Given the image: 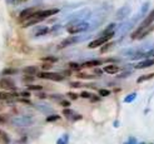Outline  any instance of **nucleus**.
<instances>
[{
	"mask_svg": "<svg viewBox=\"0 0 154 144\" xmlns=\"http://www.w3.org/2000/svg\"><path fill=\"white\" fill-rule=\"evenodd\" d=\"M94 71H95V73H97L98 75H102V73H103V70L99 69V68H97V66H95V70H94Z\"/></svg>",
	"mask_w": 154,
	"mask_h": 144,
	"instance_id": "44",
	"label": "nucleus"
},
{
	"mask_svg": "<svg viewBox=\"0 0 154 144\" xmlns=\"http://www.w3.org/2000/svg\"><path fill=\"white\" fill-rule=\"evenodd\" d=\"M66 95L70 98V100H77L79 98V95L77 94V93H73V92H68L66 93Z\"/></svg>",
	"mask_w": 154,
	"mask_h": 144,
	"instance_id": "31",
	"label": "nucleus"
},
{
	"mask_svg": "<svg viewBox=\"0 0 154 144\" xmlns=\"http://www.w3.org/2000/svg\"><path fill=\"white\" fill-rule=\"evenodd\" d=\"M124 144H138V142H137V139H135L134 137H130Z\"/></svg>",
	"mask_w": 154,
	"mask_h": 144,
	"instance_id": "36",
	"label": "nucleus"
},
{
	"mask_svg": "<svg viewBox=\"0 0 154 144\" xmlns=\"http://www.w3.org/2000/svg\"><path fill=\"white\" fill-rule=\"evenodd\" d=\"M128 75H130V71H127V73H122V74H119V77H118V78H127Z\"/></svg>",
	"mask_w": 154,
	"mask_h": 144,
	"instance_id": "43",
	"label": "nucleus"
},
{
	"mask_svg": "<svg viewBox=\"0 0 154 144\" xmlns=\"http://www.w3.org/2000/svg\"><path fill=\"white\" fill-rule=\"evenodd\" d=\"M113 36H114V33L108 34V35H102L100 38H98V39H95V40H93V41H90L89 45H88V48H89V49H94V48H98V46H102L104 43L109 41Z\"/></svg>",
	"mask_w": 154,
	"mask_h": 144,
	"instance_id": "4",
	"label": "nucleus"
},
{
	"mask_svg": "<svg viewBox=\"0 0 154 144\" xmlns=\"http://www.w3.org/2000/svg\"><path fill=\"white\" fill-rule=\"evenodd\" d=\"M59 103H60L61 107H64V108H69V107H70V101H69V100H64V99H61V100L59 101Z\"/></svg>",
	"mask_w": 154,
	"mask_h": 144,
	"instance_id": "34",
	"label": "nucleus"
},
{
	"mask_svg": "<svg viewBox=\"0 0 154 144\" xmlns=\"http://www.w3.org/2000/svg\"><path fill=\"white\" fill-rule=\"evenodd\" d=\"M154 30V25H147V27H139L137 30L132 34V39H143L147 35H149Z\"/></svg>",
	"mask_w": 154,
	"mask_h": 144,
	"instance_id": "2",
	"label": "nucleus"
},
{
	"mask_svg": "<svg viewBox=\"0 0 154 144\" xmlns=\"http://www.w3.org/2000/svg\"><path fill=\"white\" fill-rule=\"evenodd\" d=\"M118 125H119V122L115 120V122H114V127H118Z\"/></svg>",
	"mask_w": 154,
	"mask_h": 144,
	"instance_id": "48",
	"label": "nucleus"
},
{
	"mask_svg": "<svg viewBox=\"0 0 154 144\" xmlns=\"http://www.w3.org/2000/svg\"><path fill=\"white\" fill-rule=\"evenodd\" d=\"M43 62H48V63H55L58 62V58L56 57H45V58H41Z\"/></svg>",
	"mask_w": 154,
	"mask_h": 144,
	"instance_id": "28",
	"label": "nucleus"
},
{
	"mask_svg": "<svg viewBox=\"0 0 154 144\" xmlns=\"http://www.w3.org/2000/svg\"><path fill=\"white\" fill-rule=\"evenodd\" d=\"M90 101H99V100H100V96H97V95H93V94H91V96H90Z\"/></svg>",
	"mask_w": 154,
	"mask_h": 144,
	"instance_id": "41",
	"label": "nucleus"
},
{
	"mask_svg": "<svg viewBox=\"0 0 154 144\" xmlns=\"http://www.w3.org/2000/svg\"><path fill=\"white\" fill-rule=\"evenodd\" d=\"M38 68L34 66V65H30V66H26V68H24V73L25 74H29V75H35V74H38Z\"/></svg>",
	"mask_w": 154,
	"mask_h": 144,
	"instance_id": "16",
	"label": "nucleus"
},
{
	"mask_svg": "<svg viewBox=\"0 0 154 144\" xmlns=\"http://www.w3.org/2000/svg\"><path fill=\"white\" fill-rule=\"evenodd\" d=\"M148 8H149V3H144L143 6H141V10H140V15L145 14V13L148 11Z\"/></svg>",
	"mask_w": 154,
	"mask_h": 144,
	"instance_id": "33",
	"label": "nucleus"
},
{
	"mask_svg": "<svg viewBox=\"0 0 154 144\" xmlns=\"http://www.w3.org/2000/svg\"><path fill=\"white\" fill-rule=\"evenodd\" d=\"M19 95H20V96H23V98H30V92H29V90H26V92H22Z\"/></svg>",
	"mask_w": 154,
	"mask_h": 144,
	"instance_id": "38",
	"label": "nucleus"
},
{
	"mask_svg": "<svg viewBox=\"0 0 154 144\" xmlns=\"http://www.w3.org/2000/svg\"><path fill=\"white\" fill-rule=\"evenodd\" d=\"M35 11H36L35 8H28V9L23 10L22 13H20V15H19V20H20V22H24V20L30 19L31 16L35 14Z\"/></svg>",
	"mask_w": 154,
	"mask_h": 144,
	"instance_id": "7",
	"label": "nucleus"
},
{
	"mask_svg": "<svg viewBox=\"0 0 154 144\" xmlns=\"http://www.w3.org/2000/svg\"><path fill=\"white\" fill-rule=\"evenodd\" d=\"M0 142H1L3 144H9V142H10V139H9V137H8V134L4 133V132H1V130H0Z\"/></svg>",
	"mask_w": 154,
	"mask_h": 144,
	"instance_id": "20",
	"label": "nucleus"
},
{
	"mask_svg": "<svg viewBox=\"0 0 154 144\" xmlns=\"http://www.w3.org/2000/svg\"><path fill=\"white\" fill-rule=\"evenodd\" d=\"M24 82H33V80H34V77H33V75H29V74H26V77H24Z\"/></svg>",
	"mask_w": 154,
	"mask_h": 144,
	"instance_id": "39",
	"label": "nucleus"
},
{
	"mask_svg": "<svg viewBox=\"0 0 154 144\" xmlns=\"http://www.w3.org/2000/svg\"><path fill=\"white\" fill-rule=\"evenodd\" d=\"M5 122V117L4 115H0V123H4Z\"/></svg>",
	"mask_w": 154,
	"mask_h": 144,
	"instance_id": "46",
	"label": "nucleus"
},
{
	"mask_svg": "<svg viewBox=\"0 0 154 144\" xmlns=\"http://www.w3.org/2000/svg\"><path fill=\"white\" fill-rule=\"evenodd\" d=\"M38 96H39L40 99H45V98H47V94H44V93H39Z\"/></svg>",
	"mask_w": 154,
	"mask_h": 144,
	"instance_id": "45",
	"label": "nucleus"
},
{
	"mask_svg": "<svg viewBox=\"0 0 154 144\" xmlns=\"http://www.w3.org/2000/svg\"><path fill=\"white\" fill-rule=\"evenodd\" d=\"M129 13H130V8H129V6H123L122 9L118 10V13H116V15H115V18L122 20V19L125 18V16L129 15Z\"/></svg>",
	"mask_w": 154,
	"mask_h": 144,
	"instance_id": "9",
	"label": "nucleus"
},
{
	"mask_svg": "<svg viewBox=\"0 0 154 144\" xmlns=\"http://www.w3.org/2000/svg\"><path fill=\"white\" fill-rule=\"evenodd\" d=\"M75 41H78V38H75V36H70V38H68V39H65V40L61 41V43L59 44V46H58V48H59V49L66 48V46H69V45L74 44Z\"/></svg>",
	"mask_w": 154,
	"mask_h": 144,
	"instance_id": "11",
	"label": "nucleus"
},
{
	"mask_svg": "<svg viewBox=\"0 0 154 144\" xmlns=\"http://www.w3.org/2000/svg\"><path fill=\"white\" fill-rule=\"evenodd\" d=\"M137 98V93H132V94H128L125 98H124V103H132Z\"/></svg>",
	"mask_w": 154,
	"mask_h": 144,
	"instance_id": "22",
	"label": "nucleus"
},
{
	"mask_svg": "<svg viewBox=\"0 0 154 144\" xmlns=\"http://www.w3.org/2000/svg\"><path fill=\"white\" fill-rule=\"evenodd\" d=\"M83 119V117L80 115V114H74V115L72 117V120H74V122H75V120H82Z\"/></svg>",
	"mask_w": 154,
	"mask_h": 144,
	"instance_id": "40",
	"label": "nucleus"
},
{
	"mask_svg": "<svg viewBox=\"0 0 154 144\" xmlns=\"http://www.w3.org/2000/svg\"><path fill=\"white\" fill-rule=\"evenodd\" d=\"M139 144H147V143H144V142H141V143H139Z\"/></svg>",
	"mask_w": 154,
	"mask_h": 144,
	"instance_id": "49",
	"label": "nucleus"
},
{
	"mask_svg": "<svg viewBox=\"0 0 154 144\" xmlns=\"http://www.w3.org/2000/svg\"><path fill=\"white\" fill-rule=\"evenodd\" d=\"M153 22H154V10H152L151 14H149L147 18L143 20V23L140 24V27H147V25H151Z\"/></svg>",
	"mask_w": 154,
	"mask_h": 144,
	"instance_id": "15",
	"label": "nucleus"
},
{
	"mask_svg": "<svg viewBox=\"0 0 154 144\" xmlns=\"http://www.w3.org/2000/svg\"><path fill=\"white\" fill-rule=\"evenodd\" d=\"M50 98L54 99V100H59L60 101L61 100V95H58V94L55 95V94H54V95H50Z\"/></svg>",
	"mask_w": 154,
	"mask_h": 144,
	"instance_id": "42",
	"label": "nucleus"
},
{
	"mask_svg": "<svg viewBox=\"0 0 154 144\" xmlns=\"http://www.w3.org/2000/svg\"><path fill=\"white\" fill-rule=\"evenodd\" d=\"M36 75L40 79H48V80H53V82H63L65 78L64 75L59 73H50V71H38Z\"/></svg>",
	"mask_w": 154,
	"mask_h": 144,
	"instance_id": "3",
	"label": "nucleus"
},
{
	"mask_svg": "<svg viewBox=\"0 0 154 144\" xmlns=\"http://www.w3.org/2000/svg\"><path fill=\"white\" fill-rule=\"evenodd\" d=\"M115 45L114 41H107V43H104L102 45V48H100V53L104 54V53H107V52H109L110 49H113V46Z\"/></svg>",
	"mask_w": 154,
	"mask_h": 144,
	"instance_id": "14",
	"label": "nucleus"
},
{
	"mask_svg": "<svg viewBox=\"0 0 154 144\" xmlns=\"http://www.w3.org/2000/svg\"><path fill=\"white\" fill-rule=\"evenodd\" d=\"M68 142H69V137H68V134H64L60 139H58L56 144H68Z\"/></svg>",
	"mask_w": 154,
	"mask_h": 144,
	"instance_id": "25",
	"label": "nucleus"
},
{
	"mask_svg": "<svg viewBox=\"0 0 154 144\" xmlns=\"http://www.w3.org/2000/svg\"><path fill=\"white\" fill-rule=\"evenodd\" d=\"M153 65H154V58L153 59H145V60H141L135 65V69H145V68H149V66H153Z\"/></svg>",
	"mask_w": 154,
	"mask_h": 144,
	"instance_id": "8",
	"label": "nucleus"
},
{
	"mask_svg": "<svg viewBox=\"0 0 154 144\" xmlns=\"http://www.w3.org/2000/svg\"><path fill=\"white\" fill-rule=\"evenodd\" d=\"M41 89H43V87H41V85H29V87H28V90H29V92H31V90H34V92H40Z\"/></svg>",
	"mask_w": 154,
	"mask_h": 144,
	"instance_id": "29",
	"label": "nucleus"
},
{
	"mask_svg": "<svg viewBox=\"0 0 154 144\" xmlns=\"http://www.w3.org/2000/svg\"><path fill=\"white\" fill-rule=\"evenodd\" d=\"M59 13V9H49V10H36L35 11V14L33 15V16H35V18H38L40 20H43L45 18H49V16H52V15H55Z\"/></svg>",
	"mask_w": 154,
	"mask_h": 144,
	"instance_id": "5",
	"label": "nucleus"
},
{
	"mask_svg": "<svg viewBox=\"0 0 154 144\" xmlns=\"http://www.w3.org/2000/svg\"><path fill=\"white\" fill-rule=\"evenodd\" d=\"M48 33H49V28L43 27L35 33V36H41V35H45V34H48Z\"/></svg>",
	"mask_w": 154,
	"mask_h": 144,
	"instance_id": "23",
	"label": "nucleus"
},
{
	"mask_svg": "<svg viewBox=\"0 0 154 144\" xmlns=\"http://www.w3.org/2000/svg\"><path fill=\"white\" fill-rule=\"evenodd\" d=\"M0 88L8 89V90H15V89H16L14 80H11L10 78H6V77L0 79Z\"/></svg>",
	"mask_w": 154,
	"mask_h": 144,
	"instance_id": "6",
	"label": "nucleus"
},
{
	"mask_svg": "<svg viewBox=\"0 0 154 144\" xmlns=\"http://www.w3.org/2000/svg\"><path fill=\"white\" fill-rule=\"evenodd\" d=\"M60 119V115L59 114H52V115H48L47 117V122L48 123H52V122H56Z\"/></svg>",
	"mask_w": 154,
	"mask_h": 144,
	"instance_id": "24",
	"label": "nucleus"
},
{
	"mask_svg": "<svg viewBox=\"0 0 154 144\" xmlns=\"http://www.w3.org/2000/svg\"><path fill=\"white\" fill-rule=\"evenodd\" d=\"M78 78H79V79H93V78H95V77H94V75L85 74V73H82V71H79V74H78Z\"/></svg>",
	"mask_w": 154,
	"mask_h": 144,
	"instance_id": "27",
	"label": "nucleus"
},
{
	"mask_svg": "<svg viewBox=\"0 0 154 144\" xmlns=\"http://www.w3.org/2000/svg\"><path fill=\"white\" fill-rule=\"evenodd\" d=\"M102 60H98V59H95V60H89V62H85L84 64H82V68H95V66H99L102 65Z\"/></svg>",
	"mask_w": 154,
	"mask_h": 144,
	"instance_id": "13",
	"label": "nucleus"
},
{
	"mask_svg": "<svg viewBox=\"0 0 154 144\" xmlns=\"http://www.w3.org/2000/svg\"><path fill=\"white\" fill-rule=\"evenodd\" d=\"M68 66H69V69H70V70H75V71H80V70L83 69L80 64H78V63H74V62L69 63Z\"/></svg>",
	"mask_w": 154,
	"mask_h": 144,
	"instance_id": "19",
	"label": "nucleus"
},
{
	"mask_svg": "<svg viewBox=\"0 0 154 144\" xmlns=\"http://www.w3.org/2000/svg\"><path fill=\"white\" fill-rule=\"evenodd\" d=\"M80 98H84V99H89L90 96H91V93H89V92H86V90H84V92H82L80 93Z\"/></svg>",
	"mask_w": 154,
	"mask_h": 144,
	"instance_id": "32",
	"label": "nucleus"
},
{
	"mask_svg": "<svg viewBox=\"0 0 154 144\" xmlns=\"http://www.w3.org/2000/svg\"><path fill=\"white\" fill-rule=\"evenodd\" d=\"M89 29V24L85 22H78V23H72L66 27V31L69 34H78L83 33Z\"/></svg>",
	"mask_w": 154,
	"mask_h": 144,
	"instance_id": "1",
	"label": "nucleus"
},
{
	"mask_svg": "<svg viewBox=\"0 0 154 144\" xmlns=\"http://www.w3.org/2000/svg\"><path fill=\"white\" fill-rule=\"evenodd\" d=\"M69 85L72 87V88H80L82 87V83L80 82H70Z\"/></svg>",
	"mask_w": 154,
	"mask_h": 144,
	"instance_id": "35",
	"label": "nucleus"
},
{
	"mask_svg": "<svg viewBox=\"0 0 154 144\" xmlns=\"http://www.w3.org/2000/svg\"><path fill=\"white\" fill-rule=\"evenodd\" d=\"M99 95L108 96V95H110V90H108V89H99Z\"/></svg>",
	"mask_w": 154,
	"mask_h": 144,
	"instance_id": "30",
	"label": "nucleus"
},
{
	"mask_svg": "<svg viewBox=\"0 0 154 144\" xmlns=\"http://www.w3.org/2000/svg\"><path fill=\"white\" fill-rule=\"evenodd\" d=\"M16 3H24V1H28V0H14Z\"/></svg>",
	"mask_w": 154,
	"mask_h": 144,
	"instance_id": "47",
	"label": "nucleus"
},
{
	"mask_svg": "<svg viewBox=\"0 0 154 144\" xmlns=\"http://www.w3.org/2000/svg\"><path fill=\"white\" fill-rule=\"evenodd\" d=\"M16 73H18V69H14V68H8V69H4L3 70V75H5V77H8V75L16 74Z\"/></svg>",
	"mask_w": 154,
	"mask_h": 144,
	"instance_id": "21",
	"label": "nucleus"
},
{
	"mask_svg": "<svg viewBox=\"0 0 154 144\" xmlns=\"http://www.w3.org/2000/svg\"><path fill=\"white\" fill-rule=\"evenodd\" d=\"M103 71H105V73H108V74H116V73H119L120 71V68L118 65H115V64H109V65L104 66Z\"/></svg>",
	"mask_w": 154,
	"mask_h": 144,
	"instance_id": "10",
	"label": "nucleus"
},
{
	"mask_svg": "<svg viewBox=\"0 0 154 144\" xmlns=\"http://www.w3.org/2000/svg\"><path fill=\"white\" fill-rule=\"evenodd\" d=\"M154 78V73H151V74H144V75H141V77H139L138 79H137V83L140 84V83H143V82H147V80H151Z\"/></svg>",
	"mask_w": 154,
	"mask_h": 144,
	"instance_id": "17",
	"label": "nucleus"
},
{
	"mask_svg": "<svg viewBox=\"0 0 154 144\" xmlns=\"http://www.w3.org/2000/svg\"><path fill=\"white\" fill-rule=\"evenodd\" d=\"M16 96H19V94H16L14 92H11V93L0 92V100H11V99L16 98Z\"/></svg>",
	"mask_w": 154,
	"mask_h": 144,
	"instance_id": "12",
	"label": "nucleus"
},
{
	"mask_svg": "<svg viewBox=\"0 0 154 144\" xmlns=\"http://www.w3.org/2000/svg\"><path fill=\"white\" fill-rule=\"evenodd\" d=\"M74 110H72L70 108H65L64 110H63V115H65V117H68V118H72L73 115H74Z\"/></svg>",
	"mask_w": 154,
	"mask_h": 144,
	"instance_id": "26",
	"label": "nucleus"
},
{
	"mask_svg": "<svg viewBox=\"0 0 154 144\" xmlns=\"http://www.w3.org/2000/svg\"><path fill=\"white\" fill-rule=\"evenodd\" d=\"M114 29H115V24H114V23L109 24V25H108V27H107V28L103 30L102 35H108V34H111V33H114Z\"/></svg>",
	"mask_w": 154,
	"mask_h": 144,
	"instance_id": "18",
	"label": "nucleus"
},
{
	"mask_svg": "<svg viewBox=\"0 0 154 144\" xmlns=\"http://www.w3.org/2000/svg\"><path fill=\"white\" fill-rule=\"evenodd\" d=\"M41 68H43V70H44V71H47V70H49V69L52 68V63L45 62V64H43V66H41Z\"/></svg>",
	"mask_w": 154,
	"mask_h": 144,
	"instance_id": "37",
	"label": "nucleus"
}]
</instances>
